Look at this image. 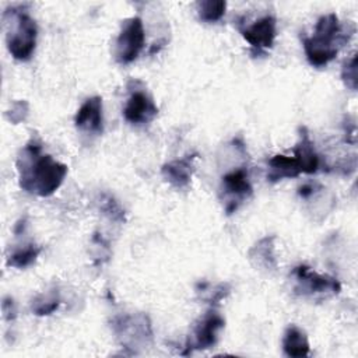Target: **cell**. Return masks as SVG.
<instances>
[{"mask_svg":"<svg viewBox=\"0 0 358 358\" xmlns=\"http://www.w3.org/2000/svg\"><path fill=\"white\" fill-rule=\"evenodd\" d=\"M197 154H187L179 159H173L161 168V175L172 187L180 190L189 187L194 172V159Z\"/></svg>","mask_w":358,"mask_h":358,"instance_id":"obj_12","label":"cell"},{"mask_svg":"<svg viewBox=\"0 0 358 358\" xmlns=\"http://www.w3.org/2000/svg\"><path fill=\"white\" fill-rule=\"evenodd\" d=\"M227 10V1H213V0H206L197 3V14L199 18L204 22H217L222 18Z\"/></svg>","mask_w":358,"mask_h":358,"instance_id":"obj_20","label":"cell"},{"mask_svg":"<svg viewBox=\"0 0 358 358\" xmlns=\"http://www.w3.org/2000/svg\"><path fill=\"white\" fill-rule=\"evenodd\" d=\"M60 294L57 289H49L36 295L31 301V310L36 316H48L53 313L60 305Z\"/></svg>","mask_w":358,"mask_h":358,"instance_id":"obj_18","label":"cell"},{"mask_svg":"<svg viewBox=\"0 0 358 358\" xmlns=\"http://www.w3.org/2000/svg\"><path fill=\"white\" fill-rule=\"evenodd\" d=\"M296 285L295 291L301 295H336L341 289L337 278L319 274L305 264H299L292 271Z\"/></svg>","mask_w":358,"mask_h":358,"instance_id":"obj_9","label":"cell"},{"mask_svg":"<svg viewBox=\"0 0 358 358\" xmlns=\"http://www.w3.org/2000/svg\"><path fill=\"white\" fill-rule=\"evenodd\" d=\"M355 29L345 31L334 13L322 15L315 25L312 36L303 38V50L306 59L313 67L327 66L337 55L340 48L350 41Z\"/></svg>","mask_w":358,"mask_h":358,"instance_id":"obj_2","label":"cell"},{"mask_svg":"<svg viewBox=\"0 0 358 358\" xmlns=\"http://www.w3.org/2000/svg\"><path fill=\"white\" fill-rule=\"evenodd\" d=\"M313 190H315V186H313V185H310V183H306V185H302V186L299 187L298 193H299V196H301V197L306 199V197H309V196H312V194H313Z\"/></svg>","mask_w":358,"mask_h":358,"instance_id":"obj_25","label":"cell"},{"mask_svg":"<svg viewBox=\"0 0 358 358\" xmlns=\"http://www.w3.org/2000/svg\"><path fill=\"white\" fill-rule=\"evenodd\" d=\"M28 110H29V106H28V102H27V101H17V102H14V103L11 105V108L7 110L6 116H7V119H8L11 123L17 124V123H20V122H22V120L27 119Z\"/></svg>","mask_w":358,"mask_h":358,"instance_id":"obj_23","label":"cell"},{"mask_svg":"<svg viewBox=\"0 0 358 358\" xmlns=\"http://www.w3.org/2000/svg\"><path fill=\"white\" fill-rule=\"evenodd\" d=\"M238 29L253 49H257V52L267 50L274 45L277 36V21L274 15L267 14L250 25L238 24Z\"/></svg>","mask_w":358,"mask_h":358,"instance_id":"obj_10","label":"cell"},{"mask_svg":"<svg viewBox=\"0 0 358 358\" xmlns=\"http://www.w3.org/2000/svg\"><path fill=\"white\" fill-rule=\"evenodd\" d=\"M274 235L259 239L249 250V260L255 267L266 271L277 270V260L274 255Z\"/></svg>","mask_w":358,"mask_h":358,"instance_id":"obj_15","label":"cell"},{"mask_svg":"<svg viewBox=\"0 0 358 358\" xmlns=\"http://www.w3.org/2000/svg\"><path fill=\"white\" fill-rule=\"evenodd\" d=\"M294 155L301 164L302 173H315L319 171L320 159L317 152L315 151L313 141L310 140L306 126L299 127V140L294 148Z\"/></svg>","mask_w":358,"mask_h":358,"instance_id":"obj_13","label":"cell"},{"mask_svg":"<svg viewBox=\"0 0 358 358\" xmlns=\"http://www.w3.org/2000/svg\"><path fill=\"white\" fill-rule=\"evenodd\" d=\"M1 310H3V316L6 320H14L15 316H17V308H15V303L13 301V298L10 296H6L3 299V303H1Z\"/></svg>","mask_w":358,"mask_h":358,"instance_id":"obj_24","label":"cell"},{"mask_svg":"<svg viewBox=\"0 0 358 358\" xmlns=\"http://www.w3.org/2000/svg\"><path fill=\"white\" fill-rule=\"evenodd\" d=\"M74 124L81 131L101 134L103 131L102 98L95 95L85 99V102L80 106V109L76 113Z\"/></svg>","mask_w":358,"mask_h":358,"instance_id":"obj_11","label":"cell"},{"mask_svg":"<svg viewBox=\"0 0 358 358\" xmlns=\"http://www.w3.org/2000/svg\"><path fill=\"white\" fill-rule=\"evenodd\" d=\"M101 211L112 221H124V211L120 208L117 201H115V199L110 196H103L101 199Z\"/></svg>","mask_w":358,"mask_h":358,"instance_id":"obj_21","label":"cell"},{"mask_svg":"<svg viewBox=\"0 0 358 358\" xmlns=\"http://www.w3.org/2000/svg\"><path fill=\"white\" fill-rule=\"evenodd\" d=\"M224 326L225 320L217 310H207L201 317L194 322L187 336L182 355H189L194 351L208 350L214 347L218 341V334L224 329Z\"/></svg>","mask_w":358,"mask_h":358,"instance_id":"obj_4","label":"cell"},{"mask_svg":"<svg viewBox=\"0 0 358 358\" xmlns=\"http://www.w3.org/2000/svg\"><path fill=\"white\" fill-rule=\"evenodd\" d=\"M138 81H129L127 90L130 92L123 108L124 119L131 124H145L152 122L158 115V106L144 88L138 87Z\"/></svg>","mask_w":358,"mask_h":358,"instance_id":"obj_8","label":"cell"},{"mask_svg":"<svg viewBox=\"0 0 358 358\" xmlns=\"http://www.w3.org/2000/svg\"><path fill=\"white\" fill-rule=\"evenodd\" d=\"M145 42L144 25L140 17H131L123 21L122 29L115 42V60L119 64L134 62L141 53Z\"/></svg>","mask_w":358,"mask_h":358,"instance_id":"obj_6","label":"cell"},{"mask_svg":"<svg viewBox=\"0 0 358 358\" xmlns=\"http://www.w3.org/2000/svg\"><path fill=\"white\" fill-rule=\"evenodd\" d=\"M10 17L6 22V43L10 55L18 62H27L32 57L36 48L38 25L35 20L25 11L11 8L4 13Z\"/></svg>","mask_w":358,"mask_h":358,"instance_id":"obj_3","label":"cell"},{"mask_svg":"<svg viewBox=\"0 0 358 358\" xmlns=\"http://www.w3.org/2000/svg\"><path fill=\"white\" fill-rule=\"evenodd\" d=\"M20 187L31 194L48 197L63 183L67 175V165L42 152V145L31 140L20 151L17 158Z\"/></svg>","mask_w":358,"mask_h":358,"instance_id":"obj_1","label":"cell"},{"mask_svg":"<svg viewBox=\"0 0 358 358\" xmlns=\"http://www.w3.org/2000/svg\"><path fill=\"white\" fill-rule=\"evenodd\" d=\"M302 173V168L295 155L288 157L282 154H277L268 161V172L267 180L275 183L282 179L296 178Z\"/></svg>","mask_w":358,"mask_h":358,"instance_id":"obj_14","label":"cell"},{"mask_svg":"<svg viewBox=\"0 0 358 358\" xmlns=\"http://www.w3.org/2000/svg\"><path fill=\"white\" fill-rule=\"evenodd\" d=\"M113 331L123 344V347H137L147 344L152 338L151 323L145 315H122L113 319Z\"/></svg>","mask_w":358,"mask_h":358,"instance_id":"obj_7","label":"cell"},{"mask_svg":"<svg viewBox=\"0 0 358 358\" xmlns=\"http://www.w3.org/2000/svg\"><path fill=\"white\" fill-rule=\"evenodd\" d=\"M341 78L350 90H357V53H354L352 57L344 63L341 70Z\"/></svg>","mask_w":358,"mask_h":358,"instance_id":"obj_22","label":"cell"},{"mask_svg":"<svg viewBox=\"0 0 358 358\" xmlns=\"http://www.w3.org/2000/svg\"><path fill=\"white\" fill-rule=\"evenodd\" d=\"M197 294L200 298L210 305H218L222 299H225L231 292V285L228 282H218L211 285L210 282H199L196 285Z\"/></svg>","mask_w":358,"mask_h":358,"instance_id":"obj_19","label":"cell"},{"mask_svg":"<svg viewBox=\"0 0 358 358\" xmlns=\"http://www.w3.org/2000/svg\"><path fill=\"white\" fill-rule=\"evenodd\" d=\"M282 351L292 358H302L309 355V341L306 333L296 327L288 326L282 336Z\"/></svg>","mask_w":358,"mask_h":358,"instance_id":"obj_16","label":"cell"},{"mask_svg":"<svg viewBox=\"0 0 358 358\" xmlns=\"http://www.w3.org/2000/svg\"><path fill=\"white\" fill-rule=\"evenodd\" d=\"M253 193L246 166L235 168L221 178L220 199L228 215L234 214Z\"/></svg>","mask_w":358,"mask_h":358,"instance_id":"obj_5","label":"cell"},{"mask_svg":"<svg viewBox=\"0 0 358 358\" xmlns=\"http://www.w3.org/2000/svg\"><path fill=\"white\" fill-rule=\"evenodd\" d=\"M42 248L35 243H25L22 246L14 248L11 253L7 255V266L14 268H25L35 263L38 256L41 255Z\"/></svg>","mask_w":358,"mask_h":358,"instance_id":"obj_17","label":"cell"}]
</instances>
